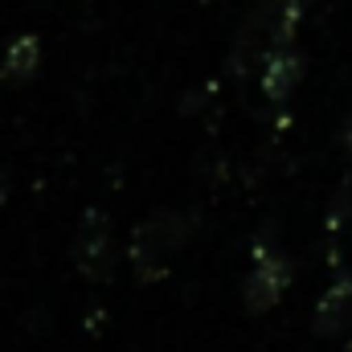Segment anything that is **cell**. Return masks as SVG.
I'll list each match as a JSON object with an SVG mask.
<instances>
[{
    "label": "cell",
    "instance_id": "6da1fadb",
    "mask_svg": "<svg viewBox=\"0 0 352 352\" xmlns=\"http://www.w3.org/2000/svg\"><path fill=\"white\" fill-rule=\"evenodd\" d=\"M180 217L176 213H160V217H152L148 226H140V234H135V263H152V258H160V254H168L176 242L184 238V230L176 226Z\"/></svg>",
    "mask_w": 352,
    "mask_h": 352
},
{
    "label": "cell",
    "instance_id": "7a4b0ae2",
    "mask_svg": "<svg viewBox=\"0 0 352 352\" xmlns=\"http://www.w3.org/2000/svg\"><path fill=\"white\" fill-rule=\"evenodd\" d=\"M287 287V263L278 254H263L258 266H254V278H250V303L263 311L278 299V291Z\"/></svg>",
    "mask_w": 352,
    "mask_h": 352
},
{
    "label": "cell",
    "instance_id": "3957f363",
    "mask_svg": "<svg viewBox=\"0 0 352 352\" xmlns=\"http://www.w3.org/2000/svg\"><path fill=\"white\" fill-rule=\"evenodd\" d=\"M37 62H41V41H37L33 33H25V37H16V41L8 45L0 74H4L8 82H25V78H33Z\"/></svg>",
    "mask_w": 352,
    "mask_h": 352
},
{
    "label": "cell",
    "instance_id": "277c9868",
    "mask_svg": "<svg viewBox=\"0 0 352 352\" xmlns=\"http://www.w3.org/2000/svg\"><path fill=\"white\" fill-rule=\"evenodd\" d=\"M78 254H82V266H87V270H102L107 254H111V230H107V217H102V213H90L87 217Z\"/></svg>",
    "mask_w": 352,
    "mask_h": 352
},
{
    "label": "cell",
    "instance_id": "5b68a950",
    "mask_svg": "<svg viewBox=\"0 0 352 352\" xmlns=\"http://www.w3.org/2000/svg\"><path fill=\"white\" fill-rule=\"evenodd\" d=\"M295 78H299V58H295V54H283V50H274V54H270V62H266V70H263L266 94H270V98H283V94H291Z\"/></svg>",
    "mask_w": 352,
    "mask_h": 352
},
{
    "label": "cell",
    "instance_id": "8992f818",
    "mask_svg": "<svg viewBox=\"0 0 352 352\" xmlns=\"http://www.w3.org/2000/svg\"><path fill=\"white\" fill-rule=\"evenodd\" d=\"M349 303H352V283H340V287H332V295L320 303V332L328 328H340V320L349 316Z\"/></svg>",
    "mask_w": 352,
    "mask_h": 352
},
{
    "label": "cell",
    "instance_id": "52a82bcc",
    "mask_svg": "<svg viewBox=\"0 0 352 352\" xmlns=\"http://www.w3.org/2000/svg\"><path fill=\"white\" fill-rule=\"evenodd\" d=\"M299 4H303V0H274V4H270V29H274V41H278V45L291 41L295 21H299Z\"/></svg>",
    "mask_w": 352,
    "mask_h": 352
},
{
    "label": "cell",
    "instance_id": "ba28073f",
    "mask_svg": "<svg viewBox=\"0 0 352 352\" xmlns=\"http://www.w3.org/2000/svg\"><path fill=\"white\" fill-rule=\"evenodd\" d=\"M0 201H4V173H0Z\"/></svg>",
    "mask_w": 352,
    "mask_h": 352
},
{
    "label": "cell",
    "instance_id": "9c48e42d",
    "mask_svg": "<svg viewBox=\"0 0 352 352\" xmlns=\"http://www.w3.org/2000/svg\"><path fill=\"white\" fill-rule=\"evenodd\" d=\"M349 148H352V131H349Z\"/></svg>",
    "mask_w": 352,
    "mask_h": 352
}]
</instances>
